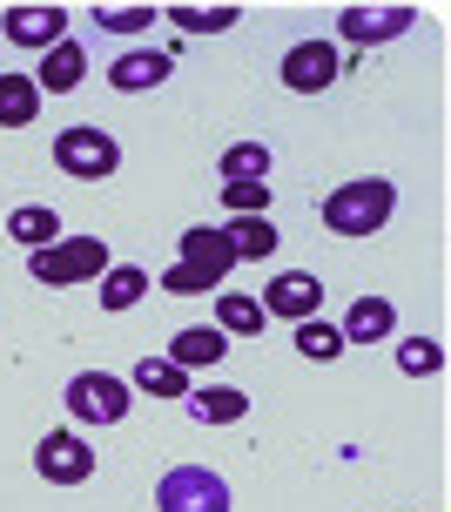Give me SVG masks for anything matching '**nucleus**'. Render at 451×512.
I'll return each mask as SVG.
<instances>
[{
	"label": "nucleus",
	"instance_id": "15",
	"mask_svg": "<svg viewBox=\"0 0 451 512\" xmlns=\"http://www.w3.org/2000/svg\"><path fill=\"white\" fill-rule=\"evenodd\" d=\"M81 75H88V54H81V41H61V48L41 54V75H34V88H41V95H68V88H81Z\"/></svg>",
	"mask_w": 451,
	"mask_h": 512
},
{
	"label": "nucleus",
	"instance_id": "10",
	"mask_svg": "<svg viewBox=\"0 0 451 512\" xmlns=\"http://www.w3.org/2000/svg\"><path fill=\"white\" fill-rule=\"evenodd\" d=\"M0 34H7V41H21V48H61V41H68V14H61V7H7V14H0Z\"/></svg>",
	"mask_w": 451,
	"mask_h": 512
},
{
	"label": "nucleus",
	"instance_id": "19",
	"mask_svg": "<svg viewBox=\"0 0 451 512\" xmlns=\"http://www.w3.org/2000/svg\"><path fill=\"white\" fill-rule=\"evenodd\" d=\"M229 250H236V263H263V256L276 250V230L270 216H229Z\"/></svg>",
	"mask_w": 451,
	"mask_h": 512
},
{
	"label": "nucleus",
	"instance_id": "8",
	"mask_svg": "<svg viewBox=\"0 0 451 512\" xmlns=\"http://www.w3.org/2000/svg\"><path fill=\"white\" fill-rule=\"evenodd\" d=\"M256 304H263V317H290V324H303V317H317V304H324V283L310 277V270H283Z\"/></svg>",
	"mask_w": 451,
	"mask_h": 512
},
{
	"label": "nucleus",
	"instance_id": "18",
	"mask_svg": "<svg viewBox=\"0 0 451 512\" xmlns=\"http://www.w3.org/2000/svg\"><path fill=\"white\" fill-rule=\"evenodd\" d=\"M41 115V88L34 75H0V128H27Z\"/></svg>",
	"mask_w": 451,
	"mask_h": 512
},
{
	"label": "nucleus",
	"instance_id": "25",
	"mask_svg": "<svg viewBox=\"0 0 451 512\" xmlns=\"http://www.w3.org/2000/svg\"><path fill=\"white\" fill-rule=\"evenodd\" d=\"M169 21L189 34H223V27H236V7H169Z\"/></svg>",
	"mask_w": 451,
	"mask_h": 512
},
{
	"label": "nucleus",
	"instance_id": "27",
	"mask_svg": "<svg viewBox=\"0 0 451 512\" xmlns=\"http://www.w3.org/2000/svg\"><path fill=\"white\" fill-rule=\"evenodd\" d=\"M223 203H229V216H263L270 209V189L263 182H223Z\"/></svg>",
	"mask_w": 451,
	"mask_h": 512
},
{
	"label": "nucleus",
	"instance_id": "22",
	"mask_svg": "<svg viewBox=\"0 0 451 512\" xmlns=\"http://www.w3.org/2000/svg\"><path fill=\"white\" fill-rule=\"evenodd\" d=\"M142 290H149V270H135V263H108V277H101V310L142 304Z\"/></svg>",
	"mask_w": 451,
	"mask_h": 512
},
{
	"label": "nucleus",
	"instance_id": "12",
	"mask_svg": "<svg viewBox=\"0 0 451 512\" xmlns=\"http://www.w3.org/2000/svg\"><path fill=\"white\" fill-rule=\"evenodd\" d=\"M229 358V337L216 331V324H189V331L169 337V364H182V371H209V364Z\"/></svg>",
	"mask_w": 451,
	"mask_h": 512
},
{
	"label": "nucleus",
	"instance_id": "24",
	"mask_svg": "<svg viewBox=\"0 0 451 512\" xmlns=\"http://www.w3.org/2000/svg\"><path fill=\"white\" fill-rule=\"evenodd\" d=\"M297 351H303V358H317V364H330L337 351H344V337H337V324H324V317H303V324H297Z\"/></svg>",
	"mask_w": 451,
	"mask_h": 512
},
{
	"label": "nucleus",
	"instance_id": "9",
	"mask_svg": "<svg viewBox=\"0 0 451 512\" xmlns=\"http://www.w3.org/2000/svg\"><path fill=\"white\" fill-rule=\"evenodd\" d=\"M330 81H337V48H330V41H297V48L283 54V88L324 95Z\"/></svg>",
	"mask_w": 451,
	"mask_h": 512
},
{
	"label": "nucleus",
	"instance_id": "4",
	"mask_svg": "<svg viewBox=\"0 0 451 512\" xmlns=\"http://www.w3.org/2000/svg\"><path fill=\"white\" fill-rule=\"evenodd\" d=\"M155 512H229V479L216 465H169L155 479Z\"/></svg>",
	"mask_w": 451,
	"mask_h": 512
},
{
	"label": "nucleus",
	"instance_id": "16",
	"mask_svg": "<svg viewBox=\"0 0 451 512\" xmlns=\"http://www.w3.org/2000/svg\"><path fill=\"white\" fill-rule=\"evenodd\" d=\"M189 411H196L202 425H236V418L250 411V398H243L236 384H202V391H189Z\"/></svg>",
	"mask_w": 451,
	"mask_h": 512
},
{
	"label": "nucleus",
	"instance_id": "26",
	"mask_svg": "<svg viewBox=\"0 0 451 512\" xmlns=\"http://www.w3.org/2000/svg\"><path fill=\"white\" fill-rule=\"evenodd\" d=\"M398 364L411 371V378H431V371L445 364V351H438L431 337H404V344H398Z\"/></svg>",
	"mask_w": 451,
	"mask_h": 512
},
{
	"label": "nucleus",
	"instance_id": "28",
	"mask_svg": "<svg viewBox=\"0 0 451 512\" xmlns=\"http://www.w3.org/2000/svg\"><path fill=\"white\" fill-rule=\"evenodd\" d=\"M95 21L108 34H142V27H155V7H95Z\"/></svg>",
	"mask_w": 451,
	"mask_h": 512
},
{
	"label": "nucleus",
	"instance_id": "11",
	"mask_svg": "<svg viewBox=\"0 0 451 512\" xmlns=\"http://www.w3.org/2000/svg\"><path fill=\"white\" fill-rule=\"evenodd\" d=\"M337 27L371 48V41H398V34H411V27H418V7H344Z\"/></svg>",
	"mask_w": 451,
	"mask_h": 512
},
{
	"label": "nucleus",
	"instance_id": "3",
	"mask_svg": "<svg viewBox=\"0 0 451 512\" xmlns=\"http://www.w3.org/2000/svg\"><path fill=\"white\" fill-rule=\"evenodd\" d=\"M229 270H236L229 236H223V230H189V236H182V263H169V270H162V290L196 297V290H216Z\"/></svg>",
	"mask_w": 451,
	"mask_h": 512
},
{
	"label": "nucleus",
	"instance_id": "14",
	"mask_svg": "<svg viewBox=\"0 0 451 512\" xmlns=\"http://www.w3.org/2000/svg\"><path fill=\"white\" fill-rule=\"evenodd\" d=\"M391 331H398V304H384V297H357L337 337H344V344H384Z\"/></svg>",
	"mask_w": 451,
	"mask_h": 512
},
{
	"label": "nucleus",
	"instance_id": "5",
	"mask_svg": "<svg viewBox=\"0 0 451 512\" xmlns=\"http://www.w3.org/2000/svg\"><path fill=\"white\" fill-rule=\"evenodd\" d=\"M54 169L61 176H75V182H101V176H115L122 169V142L108 135V128H61L54 135Z\"/></svg>",
	"mask_w": 451,
	"mask_h": 512
},
{
	"label": "nucleus",
	"instance_id": "21",
	"mask_svg": "<svg viewBox=\"0 0 451 512\" xmlns=\"http://www.w3.org/2000/svg\"><path fill=\"white\" fill-rule=\"evenodd\" d=\"M263 324H270V317H263L256 297H236V290H229L223 304H216V331L223 337H263Z\"/></svg>",
	"mask_w": 451,
	"mask_h": 512
},
{
	"label": "nucleus",
	"instance_id": "1",
	"mask_svg": "<svg viewBox=\"0 0 451 512\" xmlns=\"http://www.w3.org/2000/svg\"><path fill=\"white\" fill-rule=\"evenodd\" d=\"M391 209H398V189L384 176H357L344 189H330L324 196V230L330 236H377L391 223Z\"/></svg>",
	"mask_w": 451,
	"mask_h": 512
},
{
	"label": "nucleus",
	"instance_id": "23",
	"mask_svg": "<svg viewBox=\"0 0 451 512\" xmlns=\"http://www.w3.org/2000/svg\"><path fill=\"white\" fill-rule=\"evenodd\" d=\"M135 384L155 391V398H189V371L169 364V358H142V364H135Z\"/></svg>",
	"mask_w": 451,
	"mask_h": 512
},
{
	"label": "nucleus",
	"instance_id": "6",
	"mask_svg": "<svg viewBox=\"0 0 451 512\" xmlns=\"http://www.w3.org/2000/svg\"><path fill=\"white\" fill-rule=\"evenodd\" d=\"M68 411H75V425H122L128 384L108 371H81V378H68Z\"/></svg>",
	"mask_w": 451,
	"mask_h": 512
},
{
	"label": "nucleus",
	"instance_id": "2",
	"mask_svg": "<svg viewBox=\"0 0 451 512\" xmlns=\"http://www.w3.org/2000/svg\"><path fill=\"white\" fill-rule=\"evenodd\" d=\"M27 277L48 283V290L108 277V243H101V236H54L48 250H27Z\"/></svg>",
	"mask_w": 451,
	"mask_h": 512
},
{
	"label": "nucleus",
	"instance_id": "13",
	"mask_svg": "<svg viewBox=\"0 0 451 512\" xmlns=\"http://www.w3.org/2000/svg\"><path fill=\"white\" fill-rule=\"evenodd\" d=\"M169 54H155V48H142V54H122L115 68H108V88H122V95H149V88H162L169 81Z\"/></svg>",
	"mask_w": 451,
	"mask_h": 512
},
{
	"label": "nucleus",
	"instance_id": "17",
	"mask_svg": "<svg viewBox=\"0 0 451 512\" xmlns=\"http://www.w3.org/2000/svg\"><path fill=\"white\" fill-rule=\"evenodd\" d=\"M7 236H14V243H27V250H48L54 236H61V216H54L48 203H21L14 216H7Z\"/></svg>",
	"mask_w": 451,
	"mask_h": 512
},
{
	"label": "nucleus",
	"instance_id": "7",
	"mask_svg": "<svg viewBox=\"0 0 451 512\" xmlns=\"http://www.w3.org/2000/svg\"><path fill=\"white\" fill-rule=\"evenodd\" d=\"M34 472H41L48 486H81V479L95 472V452H88V438H75V432H48L34 445Z\"/></svg>",
	"mask_w": 451,
	"mask_h": 512
},
{
	"label": "nucleus",
	"instance_id": "20",
	"mask_svg": "<svg viewBox=\"0 0 451 512\" xmlns=\"http://www.w3.org/2000/svg\"><path fill=\"white\" fill-rule=\"evenodd\" d=\"M216 169H223V182H263L270 176V142H229Z\"/></svg>",
	"mask_w": 451,
	"mask_h": 512
}]
</instances>
